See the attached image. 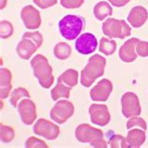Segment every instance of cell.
Returning a JSON list of instances; mask_svg holds the SVG:
<instances>
[{
  "label": "cell",
  "mask_w": 148,
  "mask_h": 148,
  "mask_svg": "<svg viewBox=\"0 0 148 148\" xmlns=\"http://www.w3.org/2000/svg\"><path fill=\"white\" fill-rule=\"evenodd\" d=\"M106 59L100 54H94L88 60V63L81 71L80 83L84 87H89L98 78L104 74Z\"/></svg>",
  "instance_id": "cell-1"
},
{
  "label": "cell",
  "mask_w": 148,
  "mask_h": 148,
  "mask_svg": "<svg viewBox=\"0 0 148 148\" xmlns=\"http://www.w3.org/2000/svg\"><path fill=\"white\" fill-rule=\"evenodd\" d=\"M31 67L34 76L38 80V83L43 88L48 89L54 82L53 69L49 64L48 59L42 54H36L31 60Z\"/></svg>",
  "instance_id": "cell-2"
},
{
  "label": "cell",
  "mask_w": 148,
  "mask_h": 148,
  "mask_svg": "<svg viewBox=\"0 0 148 148\" xmlns=\"http://www.w3.org/2000/svg\"><path fill=\"white\" fill-rule=\"evenodd\" d=\"M75 136L78 142L90 143L93 147L106 148L108 143L103 139V132L99 128L93 127L88 124H81L75 130Z\"/></svg>",
  "instance_id": "cell-3"
},
{
  "label": "cell",
  "mask_w": 148,
  "mask_h": 148,
  "mask_svg": "<svg viewBox=\"0 0 148 148\" xmlns=\"http://www.w3.org/2000/svg\"><path fill=\"white\" fill-rule=\"evenodd\" d=\"M84 19L79 15L69 14L58 23V28L61 36L67 40H73L80 36L84 28Z\"/></svg>",
  "instance_id": "cell-4"
},
{
  "label": "cell",
  "mask_w": 148,
  "mask_h": 148,
  "mask_svg": "<svg viewBox=\"0 0 148 148\" xmlns=\"http://www.w3.org/2000/svg\"><path fill=\"white\" fill-rule=\"evenodd\" d=\"M43 37L38 31L26 32L23 35L22 40L17 45V53L22 59L28 60L42 45Z\"/></svg>",
  "instance_id": "cell-5"
},
{
  "label": "cell",
  "mask_w": 148,
  "mask_h": 148,
  "mask_svg": "<svg viewBox=\"0 0 148 148\" xmlns=\"http://www.w3.org/2000/svg\"><path fill=\"white\" fill-rule=\"evenodd\" d=\"M102 32L110 38H125L131 34V27L125 20L109 18L102 24Z\"/></svg>",
  "instance_id": "cell-6"
},
{
  "label": "cell",
  "mask_w": 148,
  "mask_h": 148,
  "mask_svg": "<svg viewBox=\"0 0 148 148\" xmlns=\"http://www.w3.org/2000/svg\"><path fill=\"white\" fill-rule=\"evenodd\" d=\"M74 114V105L66 99L58 100L50 112V117L57 124H64Z\"/></svg>",
  "instance_id": "cell-7"
},
{
  "label": "cell",
  "mask_w": 148,
  "mask_h": 148,
  "mask_svg": "<svg viewBox=\"0 0 148 148\" xmlns=\"http://www.w3.org/2000/svg\"><path fill=\"white\" fill-rule=\"evenodd\" d=\"M122 114L125 117L130 118L132 116H138L141 114L142 109L138 96L135 93L127 92L121 98Z\"/></svg>",
  "instance_id": "cell-8"
},
{
  "label": "cell",
  "mask_w": 148,
  "mask_h": 148,
  "mask_svg": "<svg viewBox=\"0 0 148 148\" xmlns=\"http://www.w3.org/2000/svg\"><path fill=\"white\" fill-rule=\"evenodd\" d=\"M34 133L36 135L41 136L50 141L56 140L60 134V128L56 124L48 120L40 118L37 120L33 128Z\"/></svg>",
  "instance_id": "cell-9"
},
{
  "label": "cell",
  "mask_w": 148,
  "mask_h": 148,
  "mask_svg": "<svg viewBox=\"0 0 148 148\" xmlns=\"http://www.w3.org/2000/svg\"><path fill=\"white\" fill-rule=\"evenodd\" d=\"M17 109L23 123L30 126L35 122L37 118V108L33 100L28 98L22 99L19 102Z\"/></svg>",
  "instance_id": "cell-10"
},
{
  "label": "cell",
  "mask_w": 148,
  "mask_h": 148,
  "mask_svg": "<svg viewBox=\"0 0 148 148\" xmlns=\"http://www.w3.org/2000/svg\"><path fill=\"white\" fill-rule=\"evenodd\" d=\"M91 122L99 127H105L111 121V114L108 107L104 104H92L89 107Z\"/></svg>",
  "instance_id": "cell-11"
},
{
  "label": "cell",
  "mask_w": 148,
  "mask_h": 148,
  "mask_svg": "<svg viewBox=\"0 0 148 148\" xmlns=\"http://www.w3.org/2000/svg\"><path fill=\"white\" fill-rule=\"evenodd\" d=\"M21 18L25 26L28 30L38 29L41 25V16L40 11L32 5L23 8L21 11Z\"/></svg>",
  "instance_id": "cell-12"
},
{
  "label": "cell",
  "mask_w": 148,
  "mask_h": 148,
  "mask_svg": "<svg viewBox=\"0 0 148 148\" xmlns=\"http://www.w3.org/2000/svg\"><path fill=\"white\" fill-rule=\"evenodd\" d=\"M98 40L95 35L91 33H84L77 38L75 42V48L81 54H90L94 53L98 47Z\"/></svg>",
  "instance_id": "cell-13"
},
{
  "label": "cell",
  "mask_w": 148,
  "mask_h": 148,
  "mask_svg": "<svg viewBox=\"0 0 148 148\" xmlns=\"http://www.w3.org/2000/svg\"><path fill=\"white\" fill-rule=\"evenodd\" d=\"M112 84L110 80L102 79L90 90V97L93 101H106L112 91Z\"/></svg>",
  "instance_id": "cell-14"
},
{
  "label": "cell",
  "mask_w": 148,
  "mask_h": 148,
  "mask_svg": "<svg viewBox=\"0 0 148 148\" xmlns=\"http://www.w3.org/2000/svg\"><path fill=\"white\" fill-rule=\"evenodd\" d=\"M140 40L137 38H131L127 40L119 49V57L126 63H131L137 59L138 53H136V46Z\"/></svg>",
  "instance_id": "cell-15"
},
{
  "label": "cell",
  "mask_w": 148,
  "mask_h": 148,
  "mask_svg": "<svg viewBox=\"0 0 148 148\" xmlns=\"http://www.w3.org/2000/svg\"><path fill=\"white\" fill-rule=\"evenodd\" d=\"M148 19V11L145 7L136 6L132 8L127 15V22L131 25L132 27L139 28L145 24Z\"/></svg>",
  "instance_id": "cell-16"
},
{
  "label": "cell",
  "mask_w": 148,
  "mask_h": 148,
  "mask_svg": "<svg viewBox=\"0 0 148 148\" xmlns=\"http://www.w3.org/2000/svg\"><path fill=\"white\" fill-rule=\"evenodd\" d=\"M12 75L11 72L6 68L0 69V97L1 100L7 99L10 96L11 88H12Z\"/></svg>",
  "instance_id": "cell-17"
},
{
  "label": "cell",
  "mask_w": 148,
  "mask_h": 148,
  "mask_svg": "<svg viewBox=\"0 0 148 148\" xmlns=\"http://www.w3.org/2000/svg\"><path fill=\"white\" fill-rule=\"evenodd\" d=\"M127 143L130 147H140L146 140L145 130L140 128H132L127 135Z\"/></svg>",
  "instance_id": "cell-18"
},
{
  "label": "cell",
  "mask_w": 148,
  "mask_h": 148,
  "mask_svg": "<svg viewBox=\"0 0 148 148\" xmlns=\"http://www.w3.org/2000/svg\"><path fill=\"white\" fill-rule=\"evenodd\" d=\"M71 87L66 85L63 82H62L61 78L58 77L56 85L51 90L52 99L54 101H57V99L60 98L69 99V96H71Z\"/></svg>",
  "instance_id": "cell-19"
},
{
  "label": "cell",
  "mask_w": 148,
  "mask_h": 148,
  "mask_svg": "<svg viewBox=\"0 0 148 148\" xmlns=\"http://www.w3.org/2000/svg\"><path fill=\"white\" fill-rule=\"evenodd\" d=\"M94 15L95 17L99 21H103L108 16L112 14V8L106 1H100L96 4L94 7Z\"/></svg>",
  "instance_id": "cell-20"
},
{
  "label": "cell",
  "mask_w": 148,
  "mask_h": 148,
  "mask_svg": "<svg viewBox=\"0 0 148 148\" xmlns=\"http://www.w3.org/2000/svg\"><path fill=\"white\" fill-rule=\"evenodd\" d=\"M53 54L57 59L66 60L71 56V48L69 44L66 42H59L53 47Z\"/></svg>",
  "instance_id": "cell-21"
},
{
  "label": "cell",
  "mask_w": 148,
  "mask_h": 148,
  "mask_svg": "<svg viewBox=\"0 0 148 148\" xmlns=\"http://www.w3.org/2000/svg\"><path fill=\"white\" fill-rule=\"evenodd\" d=\"M59 77L61 78L62 82H63L66 85L71 86V87L77 85L78 82H79V73H78L77 71L72 69H67V71H64Z\"/></svg>",
  "instance_id": "cell-22"
},
{
  "label": "cell",
  "mask_w": 148,
  "mask_h": 148,
  "mask_svg": "<svg viewBox=\"0 0 148 148\" xmlns=\"http://www.w3.org/2000/svg\"><path fill=\"white\" fill-rule=\"evenodd\" d=\"M99 52L104 53L105 56H112L116 51V42L114 40L107 38H101L99 41Z\"/></svg>",
  "instance_id": "cell-23"
},
{
  "label": "cell",
  "mask_w": 148,
  "mask_h": 148,
  "mask_svg": "<svg viewBox=\"0 0 148 148\" xmlns=\"http://www.w3.org/2000/svg\"><path fill=\"white\" fill-rule=\"evenodd\" d=\"M23 98L30 99L31 96L29 94V92L24 87H18L16 89H14V90L10 93V103H11V105H12L14 108H17L18 104H19L18 103L19 100Z\"/></svg>",
  "instance_id": "cell-24"
},
{
  "label": "cell",
  "mask_w": 148,
  "mask_h": 148,
  "mask_svg": "<svg viewBox=\"0 0 148 148\" xmlns=\"http://www.w3.org/2000/svg\"><path fill=\"white\" fill-rule=\"evenodd\" d=\"M109 145L112 148H130L127 139L120 134H114L109 139Z\"/></svg>",
  "instance_id": "cell-25"
},
{
  "label": "cell",
  "mask_w": 148,
  "mask_h": 148,
  "mask_svg": "<svg viewBox=\"0 0 148 148\" xmlns=\"http://www.w3.org/2000/svg\"><path fill=\"white\" fill-rule=\"evenodd\" d=\"M0 137H1V141L5 143H10L14 139L15 132L13 127H11L10 126H6L3 123L0 125Z\"/></svg>",
  "instance_id": "cell-26"
},
{
  "label": "cell",
  "mask_w": 148,
  "mask_h": 148,
  "mask_svg": "<svg viewBox=\"0 0 148 148\" xmlns=\"http://www.w3.org/2000/svg\"><path fill=\"white\" fill-rule=\"evenodd\" d=\"M14 32L13 25L9 21H1L0 23V36L2 38H9Z\"/></svg>",
  "instance_id": "cell-27"
},
{
  "label": "cell",
  "mask_w": 148,
  "mask_h": 148,
  "mask_svg": "<svg viewBox=\"0 0 148 148\" xmlns=\"http://www.w3.org/2000/svg\"><path fill=\"white\" fill-rule=\"evenodd\" d=\"M135 127H142L143 130H147V124L145 122V119H143L141 117H138V116H132L127 123V130H131Z\"/></svg>",
  "instance_id": "cell-28"
},
{
  "label": "cell",
  "mask_w": 148,
  "mask_h": 148,
  "mask_svg": "<svg viewBox=\"0 0 148 148\" xmlns=\"http://www.w3.org/2000/svg\"><path fill=\"white\" fill-rule=\"evenodd\" d=\"M25 147L28 148H34V147H38V148H48V145L42 140L36 138V137H30L26 140L25 142Z\"/></svg>",
  "instance_id": "cell-29"
},
{
  "label": "cell",
  "mask_w": 148,
  "mask_h": 148,
  "mask_svg": "<svg viewBox=\"0 0 148 148\" xmlns=\"http://www.w3.org/2000/svg\"><path fill=\"white\" fill-rule=\"evenodd\" d=\"M84 0H60L62 7L66 9H78L84 4Z\"/></svg>",
  "instance_id": "cell-30"
},
{
  "label": "cell",
  "mask_w": 148,
  "mask_h": 148,
  "mask_svg": "<svg viewBox=\"0 0 148 148\" xmlns=\"http://www.w3.org/2000/svg\"><path fill=\"white\" fill-rule=\"evenodd\" d=\"M136 53H138V56L142 57L148 56V42L140 40L137 46H136Z\"/></svg>",
  "instance_id": "cell-31"
},
{
  "label": "cell",
  "mask_w": 148,
  "mask_h": 148,
  "mask_svg": "<svg viewBox=\"0 0 148 148\" xmlns=\"http://www.w3.org/2000/svg\"><path fill=\"white\" fill-rule=\"evenodd\" d=\"M33 2L40 9H48L54 6L57 3V0H33Z\"/></svg>",
  "instance_id": "cell-32"
},
{
  "label": "cell",
  "mask_w": 148,
  "mask_h": 148,
  "mask_svg": "<svg viewBox=\"0 0 148 148\" xmlns=\"http://www.w3.org/2000/svg\"><path fill=\"white\" fill-rule=\"evenodd\" d=\"M112 6L117 7V8H121L126 6L127 3H130V0H108Z\"/></svg>",
  "instance_id": "cell-33"
},
{
  "label": "cell",
  "mask_w": 148,
  "mask_h": 148,
  "mask_svg": "<svg viewBox=\"0 0 148 148\" xmlns=\"http://www.w3.org/2000/svg\"><path fill=\"white\" fill-rule=\"evenodd\" d=\"M1 2H2V4H1V10H3L4 8H5V6H6L7 1H6V0H5V1H4V0H1Z\"/></svg>",
  "instance_id": "cell-34"
}]
</instances>
